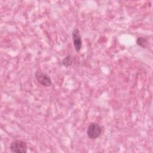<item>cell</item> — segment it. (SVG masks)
<instances>
[{"mask_svg": "<svg viewBox=\"0 0 153 153\" xmlns=\"http://www.w3.org/2000/svg\"><path fill=\"white\" fill-rule=\"evenodd\" d=\"M102 133V127L96 123H91L87 129V135L91 139L99 137Z\"/></svg>", "mask_w": 153, "mask_h": 153, "instance_id": "1", "label": "cell"}, {"mask_svg": "<svg viewBox=\"0 0 153 153\" xmlns=\"http://www.w3.org/2000/svg\"><path fill=\"white\" fill-rule=\"evenodd\" d=\"M10 149L11 152L16 153H26L27 152L26 142L22 140H16L11 142Z\"/></svg>", "mask_w": 153, "mask_h": 153, "instance_id": "2", "label": "cell"}, {"mask_svg": "<svg viewBox=\"0 0 153 153\" xmlns=\"http://www.w3.org/2000/svg\"><path fill=\"white\" fill-rule=\"evenodd\" d=\"M35 78L38 82L42 86L49 87L52 85L51 78L48 75L42 72H36L35 74Z\"/></svg>", "mask_w": 153, "mask_h": 153, "instance_id": "3", "label": "cell"}, {"mask_svg": "<svg viewBox=\"0 0 153 153\" xmlns=\"http://www.w3.org/2000/svg\"><path fill=\"white\" fill-rule=\"evenodd\" d=\"M72 38L75 51H79L82 47V39L79 30L78 28H75L72 33Z\"/></svg>", "mask_w": 153, "mask_h": 153, "instance_id": "4", "label": "cell"}, {"mask_svg": "<svg viewBox=\"0 0 153 153\" xmlns=\"http://www.w3.org/2000/svg\"><path fill=\"white\" fill-rule=\"evenodd\" d=\"M74 62V58L71 55H68L65 57L62 61V65L65 67H69L71 66Z\"/></svg>", "mask_w": 153, "mask_h": 153, "instance_id": "5", "label": "cell"}, {"mask_svg": "<svg viewBox=\"0 0 153 153\" xmlns=\"http://www.w3.org/2000/svg\"><path fill=\"white\" fill-rule=\"evenodd\" d=\"M136 44L143 48H146L148 44V40L143 37H138L136 39Z\"/></svg>", "mask_w": 153, "mask_h": 153, "instance_id": "6", "label": "cell"}]
</instances>
